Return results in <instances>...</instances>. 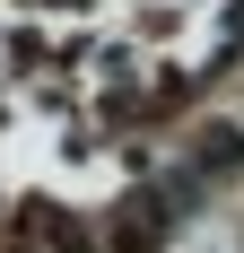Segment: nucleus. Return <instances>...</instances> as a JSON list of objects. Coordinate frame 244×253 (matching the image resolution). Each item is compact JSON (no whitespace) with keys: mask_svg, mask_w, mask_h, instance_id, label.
<instances>
[{"mask_svg":"<svg viewBox=\"0 0 244 253\" xmlns=\"http://www.w3.org/2000/svg\"><path fill=\"white\" fill-rule=\"evenodd\" d=\"M26 236H35V245H52V253H96V245H87V227H79L70 210H52V201L26 210Z\"/></svg>","mask_w":244,"mask_h":253,"instance_id":"f257e3e1","label":"nucleus"}]
</instances>
